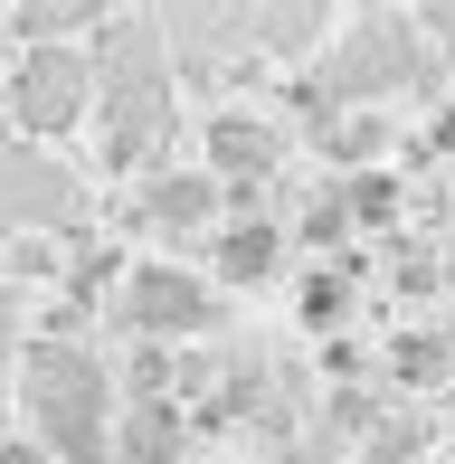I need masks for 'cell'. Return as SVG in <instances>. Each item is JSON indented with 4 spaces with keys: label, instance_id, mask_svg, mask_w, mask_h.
I'll use <instances>...</instances> for the list:
<instances>
[{
    "label": "cell",
    "instance_id": "1",
    "mask_svg": "<svg viewBox=\"0 0 455 464\" xmlns=\"http://www.w3.org/2000/svg\"><path fill=\"white\" fill-rule=\"evenodd\" d=\"M114 379L105 361H86V351H67V342H38L29 351V417H38V436H48V455H67V464H114Z\"/></svg>",
    "mask_w": 455,
    "mask_h": 464
},
{
    "label": "cell",
    "instance_id": "2",
    "mask_svg": "<svg viewBox=\"0 0 455 464\" xmlns=\"http://www.w3.org/2000/svg\"><path fill=\"white\" fill-rule=\"evenodd\" d=\"M86 114H95L86 48H29L10 67V123H19V133H76Z\"/></svg>",
    "mask_w": 455,
    "mask_h": 464
},
{
    "label": "cell",
    "instance_id": "3",
    "mask_svg": "<svg viewBox=\"0 0 455 464\" xmlns=\"http://www.w3.org/2000/svg\"><path fill=\"white\" fill-rule=\"evenodd\" d=\"M209 285L190 276V266H171V256H152V266H133V276H123V323L142 332V342H180V332H209Z\"/></svg>",
    "mask_w": 455,
    "mask_h": 464
},
{
    "label": "cell",
    "instance_id": "4",
    "mask_svg": "<svg viewBox=\"0 0 455 464\" xmlns=\"http://www.w3.org/2000/svg\"><path fill=\"white\" fill-rule=\"evenodd\" d=\"M86 67H95V104H105V95H161V67H171V57H161L152 19H114Z\"/></svg>",
    "mask_w": 455,
    "mask_h": 464
},
{
    "label": "cell",
    "instance_id": "5",
    "mask_svg": "<svg viewBox=\"0 0 455 464\" xmlns=\"http://www.w3.org/2000/svg\"><path fill=\"white\" fill-rule=\"evenodd\" d=\"M180 446H190V408H180L171 389L123 398V417H114V464H171Z\"/></svg>",
    "mask_w": 455,
    "mask_h": 464
},
{
    "label": "cell",
    "instance_id": "6",
    "mask_svg": "<svg viewBox=\"0 0 455 464\" xmlns=\"http://www.w3.org/2000/svg\"><path fill=\"white\" fill-rule=\"evenodd\" d=\"M67 208H76V180L57 161L0 152V227H38V218H67Z\"/></svg>",
    "mask_w": 455,
    "mask_h": 464
},
{
    "label": "cell",
    "instance_id": "7",
    "mask_svg": "<svg viewBox=\"0 0 455 464\" xmlns=\"http://www.w3.org/2000/svg\"><path fill=\"white\" fill-rule=\"evenodd\" d=\"M209 161H218V180L257 189V180L285 161V133H276V123H257V114H218V123H209Z\"/></svg>",
    "mask_w": 455,
    "mask_h": 464
},
{
    "label": "cell",
    "instance_id": "8",
    "mask_svg": "<svg viewBox=\"0 0 455 464\" xmlns=\"http://www.w3.org/2000/svg\"><path fill=\"white\" fill-rule=\"evenodd\" d=\"M276 266H285V237H276L266 218H228V227H218V276H228V285H266Z\"/></svg>",
    "mask_w": 455,
    "mask_h": 464
},
{
    "label": "cell",
    "instance_id": "9",
    "mask_svg": "<svg viewBox=\"0 0 455 464\" xmlns=\"http://www.w3.org/2000/svg\"><path fill=\"white\" fill-rule=\"evenodd\" d=\"M142 218H152V227H209L218 218V180H199V171L142 180Z\"/></svg>",
    "mask_w": 455,
    "mask_h": 464
},
{
    "label": "cell",
    "instance_id": "10",
    "mask_svg": "<svg viewBox=\"0 0 455 464\" xmlns=\"http://www.w3.org/2000/svg\"><path fill=\"white\" fill-rule=\"evenodd\" d=\"M399 379H408V389L455 379V332H408V342H399Z\"/></svg>",
    "mask_w": 455,
    "mask_h": 464
},
{
    "label": "cell",
    "instance_id": "11",
    "mask_svg": "<svg viewBox=\"0 0 455 464\" xmlns=\"http://www.w3.org/2000/svg\"><path fill=\"white\" fill-rule=\"evenodd\" d=\"M257 38L266 48H314L323 38V0H276V10L257 19Z\"/></svg>",
    "mask_w": 455,
    "mask_h": 464
},
{
    "label": "cell",
    "instance_id": "12",
    "mask_svg": "<svg viewBox=\"0 0 455 464\" xmlns=\"http://www.w3.org/2000/svg\"><path fill=\"white\" fill-rule=\"evenodd\" d=\"M295 313H304V332H342V313H351L342 276H323V266H314V276L295 285Z\"/></svg>",
    "mask_w": 455,
    "mask_h": 464
},
{
    "label": "cell",
    "instance_id": "13",
    "mask_svg": "<svg viewBox=\"0 0 455 464\" xmlns=\"http://www.w3.org/2000/svg\"><path fill=\"white\" fill-rule=\"evenodd\" d=\"M342 208H351V218H389V208H399V180H389V171H351Z\"/></svg>",
    "mask_w": 455,
    "mask_h": 464
},
{
    "label": "cell",
    "instance_id": "14",
    "mask_svg": "<svg viewBox=\"0 0 455 464\" xmlns=\"http://www.w3.org/2000/svg\"><path fill=\"white\" fill-rule=\"evenodd\" d=\"M380 114H351V123H333V133H323V152H333V161H370V152H380Z\"/></svg>",
    "mask_w": 455,
    "mask_h": 464
},
{
    "label": "cell",
    "instance_id": "15",
    "mask_svg": "<svg viewBox=\"0 0 455 464\" xmlns=\"http://www.w3.org/2000/svg\"><path fill=\"white\" fill-rule=\"evenodd\" d=\"M295 237H304V246H342V237H351V208H342V199H314V208L295 218Z\"/></svg>",
    "mask_w": 455,
    "mask_h": 464
},
{
    "label": "cell",
    "instance_id": "16",
    "mask_svg": "<svg viewBox=\"0 0 455 464\" xmlns=\"http://www.w3.org/2000/svg\"><path fill=\"white\" fill-rule=\"evenodd\" d=\"M437 152H455V114H437Z\"/></svg>",
    "mask_w": 455,
    "mask_h": 464
},
{
    "label": "cell",
    "instance_id": "17",
    "mask_svg": "<svg viewBox=\"0 0 455 464\" xmlns=\"http://www.w3.org/2000/svg\"><path fill=\"white\" fill-rule=\"evenodd\" d=\"M437 19H446V38H455V0H437Z\"/></svg>",
    "mask_w": 455,
    "mask_h": 464
}]
</instances>
